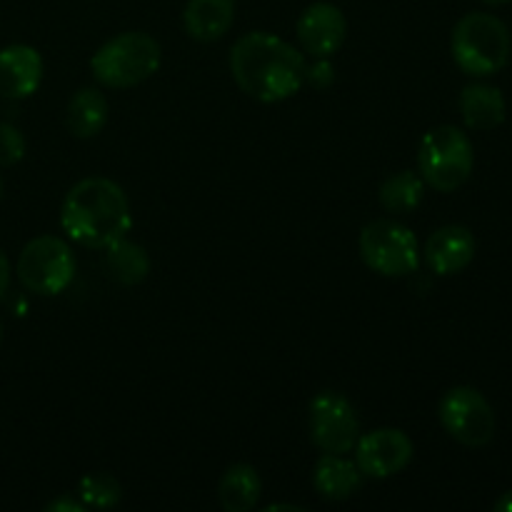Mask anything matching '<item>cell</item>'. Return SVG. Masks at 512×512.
Segmentation results:
<instances>
[{"label": "cell", "mask_w": 512, "mask_h": 512, "mask_svg": "<svg viewBox=\"0 0 512 512\" xmlns=\"http://www.w3.org/2000/svg\"><path fill=\"white\" fill-rule=\"evenodd\" d=\"M305 83L315 90H328L335 83V68L330 58H315L313 65L305 68Z\"/></svg>", "instance_id": "603a6c76"}, {"label": "cell", "mask_w": 512, "mask_h": 512, "mask_svg": "<svg viewBox=\"0 0 512 512\" xmlns=\"http://www.w3.org/2000/svg\"><path fill=\"white\" fill-rule=\"evenodd\" d=\"M18 280L35 295H60L75 278V255L58 235H38L20 250L15 265Z\"/></svg>", "instance_id": "52a82bcc"}, {"label": "cell", "mask_w": 512, "mask_h": 512, "mask_svg": "<svg viewBox=\"0 0 512 512\" xmlns=\"http://www.w3.org/2000/svg\"><path fill=\"white\" fill-rule=\"evenodd\" d=\"M163 63V50L153 35L143 30L113 35L90 58V70L100 85L113 90H128L153 78Z\"/></svg>", "instance_id": "3957f363"}, {"label": "cell", "mask_w": 512, "mask_h": 512, "mask_svg": "<svg viewBox=\"0 0 512 512\" xmlns=\"http://www.w3.org/2000/svg\"><path fill=\"white\" fill-rule=\"evenodd\" d=\"M360 258L383 278H405L420 268V243L398 220H373L360 230Z\"/></svg>", "instance_id": "8992f818"}, {"label": "cell", "mask_w": 512, "mask_h": 512, "mask_svg": "<svg viewBox=\"0 0 512 512\" xmlns=\"http://www.w3.org/2000/svg\"><path fill=\"white\" fill-rule=\"evenodd\" d=\"M235 0H188L183 10L185 33L198 43H215L235 23Z\"/></svg>", "instance_id": "9a60e30c"}, {"label": "cell", "mask_w": 512, "mask_h": 512, "mask_svg": "<svg viewBox=\"0 0 512 512\" xmlns=\"http://www.w3.org/2000/svg\"><path fill=\"white\" fill-rule=\"evenodd\" d=\"M103 263L110 278L120 285H140L150 273V255L143 245L128 240V235L115 240L103 250Z\"/></svg>", "instance_id": "d6986e66"}, {"label": "cell", "mask_w": 512, "mask_h": 512, "mask_svg": "<svg viewBox=\"0 0 512 512\" xmlns=\"http://www.w3.org/2000/svg\"><path fill=\"white\" fill-rule=\"evenodd\" d=\"M295 35H298L300 48L313 58H333L345 43L348 35V20H345L343 10L333 3L308 5L300 13L298 25H295Z\"/></svg>", "instance_id": "8fae6325"}, {"label": "cell", "mask_w": 512, "mask_h": 512, "mask_svg": "<svg viewBox=\"0 0 512 512\" xmlns=\"http://www.w3.org/2000/svg\"><path fill=\"white\" fill-rule=\"evenodd\" d=\"M25 158V135L10 123H0V165L20 163Z\"/></svg>", "instance_id": "7402d4cb"}, {"label": "cell", "mask_w": 512, "mask_h": 512, "mask_svg": "<svg viewBox=\"0 0 512 512\" xmlns=\"http://www.w3.org/2000/svg\"><path fill=\"white\" fill-rule=\"evenodd\" d=\"M475 165L473 140L455 125H438L423 135L418 148V173L438 193H455L468 183Z\"/></svg>", "instance_id": "5b68a950"}, {"label": "cell", "mask_w": 512, "mask_h": 512, "mask_svg": "<svg viewBox=\"0 0 512 512\" xmlns=\"http://www.w3.org/2000/svg\"><path fill=\"white\" fill-rule=\"evenodd\" d=\"M45 65L33 45L15 43L0 50V95L10 100H25L38 93Z\"/></svg>", "instance_id": "4fadbf2b"}, {"label": "cell", "mask_w": 512, "mask_h": 512, "mask_svg": "<svg viewBox=\"0 0 512 512\" xmlns=\"http://www.w3.org/2000/svg\"><path fill=\"white\" fill-rule=\"evenodd\" d=\"M305 55L288 40L253 30L230 48V75L248 98L258 103H283L305 85Z\"/></svg>", "instance_id": "6da1fadb"}, {"label": "cell", "mask_w": 512, "mask_h": 512, "mask_svg": "<svg viewBox=\"0 0 512 512\" xmlns=\"http://www.w3.org/2000/svg\"><path fill=\"white\" fill-rule=\"evenodd\" d=\"M355 463L365 478L385 480L403 473L413 463L415 445L408 433L398 428H378L360 435L355 443Z\"/></svg>", "instance_id": "30bf717a"}, {"label": "cell", "mask_w": 512, "mask_h": 512, "mask_svg": "<svg viewBox=\"0 0 512 512\" xmlns=\"http://www.w3.org/2000/svg\"><path fill=\"white\" fill-rule=\"evenodd\" d=\"M438 418L445 433L465 448H485L495 438V410L473 385H455L440 398Z\"/></svg>", "instance_id": "ba28073f"}, {"label": "cell", "mask_w": 512, "mask_h": 512, "mask_svg": "<svg viewBox=\"0 0 512 512\" xmlns=\"http://www.w3.org/2000/svg\"><path fill=\"white\" fill-rule=\"evenodd\" d=\"M10 273H13V270H10V260H8V255L3 253V248H0V298L8 293Z\"/></svg>", "instance_id": "d4e9b609"}, {"label": "cell", "mask_w": 512, "mask_h": 512, "mask_svg": "<svg viewBox=\"0 0 512 512\" xmlns=\"http://www.w3.org/2000/svg\"><path fill=\"white\" fill-rule=\"evenodd\" d=\"M475 250H478V243L465 225H443L435 233H430L420 255L435 275L448 278V275L463 273L473 263Z\"/></svg>", "instance_id": "7c38bea8"}, {"label": "cell", "mask_w": 512, "mask_h": 512, "mask_svg": "<svg viewBox=\"0 0 512 512\" xmlns=\"http://www.w3.org/2000/svg\"><path fill=\"white\" fill-rule=\"evenodd\" d=\"M308 430L318 450L348 455L360 438V420L353 403L343 393L323 390L310 400Z\"/></svg>", "instance_id": "9c48e42d"}, {"label": "cell", "mask_w": 512, "mask_h": 512, "mask_svg": "<svg viewBox=\"0 0 512 512\" xmlns=\"http://www.w3.org/2000/svg\"><path fill=\"white\" fill-rule=\"evenodd\" d=\"M78 498L83 500L85 508L108 510L115 508L123 498V488L118 480L108 473H88L78 485Z\"/></svg>", "instance_id": "44dd1931"}, {"label": "cell", "mask_w": 512, "mask_h": 512, "mask_svg": "<svg viewBox=\"0 0 512 512\" xmlns=\"http://www.w3.org/2000/svg\"><path fill=\"white\" fill-rule=\"evenodd\" d=\"M0 195H3V180H0Z\"/></svg>", "instance_id": "f546056e"}, {"label": "cell", "mask_w": 512, "mask_h": 512, "mask_svg": "<svg viewBox=\"0 0 512 512\" xmlns=\"http://www.w3.org/2000/svg\"><path fill=\"white\" fill-rule=\"evenodd\" d=\"M425 198V180L413 170H400L388 175L378 190V200L388 213L405 215L418 208Z\"/></svg>", "instance_id": "ffe728a7"}, {"label": "cell", "mask_w": 512, "mask_h": 512, "mask_svg": "<svg viewBox=\"0 0 512 512\" xmlns=\"http://www.w3.org/2000/svg\"><path fill=\"white\" fill-rule=\"evenodd\" d=\"M45 510H48V512H83L85 505H83V500H80V498L65 493V495H60V498L50 500V503L45 505Z\"/></svg>", "instance_id": "cb8c5ba5"}, {"label": "cell", "mask_w": 512, "mask_h": 512, "mask_svg": "<svg viewBox=\"0 0 512 512\" xmlns=\"http://www.w3.org/2000/svg\"><path fill=\"white\" fill-rule=\"evenodd\" d=\"M493 508H495V512H512V490L500 495V498L495 500Z\"/></svg>", "instance_id": "484cf974"}, {"label": "cell", "mask_w": 512, "mask_h": 512, "mask_svg": "<svg viewBox=\"0 0 512 512\" xmlns=\"http://www.w3.org/2000/svg\"><path fill=\"white\" fill-rule=\"evenodd\" d=\"M60 225L73 243L105 250L133 228L125 190L105 175H90L68 190L60 208Z\"/></svg>", "instance_id": "7a4b0ae2"}, {"label": "cell", "mask_w": 512, "mask_h": 512, "mask_svg": "<svg viewBox=\"0 0 512 512\" xmlns=\"http://www.w3.org/2000/svg\"><path fill=\"white\" fill-rule=\"evenodd\" d=\"M278 510L298 512V510H303V508H300V505H293V503H275V505H268V508H265V512H278Z\"/></svg>", "instance_id": "4316f807"}, {"label": "cell", "mask_w": 512, "mask_h": 512, "mask_svg": "<svg viewBox=\"0 0 512 512\" xmlns=\"http://www.w3.org/2000/svg\"><path fill=\"white\" fill-rule=\"evenodd\" d=\"M0 345H3V323H0Z\"/></svg>", "instance_id": "f1b7e54d"}, {"label": "cell", "mask_w": 512, "mask_h": 512, "mask_svg": "<svg viewBox=\"0 0 512 512\" xmlns=\"http://www.w3.org/2000/svg\"><path fill=\"white\" fill-rule=\"evenodd\" d=\"M110 105L108 98L100 93L98 88H80L73 98L68 100L65 108V125H68L70 135L80 140H90L95 135L103 133L105 123H108Z\"/></svg>", "instance_id": "e0dca14e"}, {"label": "cell", "mask_w": 512, "mask_h": 512, "mask_svg": "<svg viewBox=\"0 0 512 512\" xmlns=\"http://www.w3.org/2000/svg\"><path fill=\"white\" fill-rule=\"evenodd\" d=\"M510 30L490 13H468L455 23L450 53L455 65L473 78H490L510 60Z\"/></svg>", "instance_id": "277c9868"}, {"label": "cell", "mask_w": 512, "mask_h": 512, "mask_svg": "<svg viewBox=\"0 0 512 512\" xmlns=\"http://www.w3.org/2000/svg\"><path fill=\"white\" fill-rule=\"evenodd\" d=\"M460 115L470 130H495L505 120V98L488 83L465 85L460 93Z\"/></svg>", "instance_id": "2e32d148"}, {"label": "cell", "mask_w": 512, "mask_h": 512, "mask_svg": "<svg viewBox=\"0 0 512 512\" xmlns=\"http://www.w3.org/2000/svg\"><path fill=\"white\" fill-rule=\"evenodd\" d=\"M483 3H488V5H505V3H510V0H483Z\"/></svg>", "instance_id": "83f0119b"}, {"label": "cell", "mask_w": 512, "mask_h": 512, "mask_svg": "<svg viewBox=\"0 0 512 512\" xmlns=\"http://www.w3.org/2000/svg\"><path fill=\"white\" fill-rule=\"evenodd\" d=\"M365 475L360 473L358 463L348 460L345 455L323 453V458L315 463L313 485L320 498L330 503H343L350 500L360 488H363Z\"/></svg>", "instance_id": "5bb4252c"}, {"label": "cell", "mask_w": 512, "mask_h": 512, "mask_svg": "<svg viewBox=\"0 0 512 512\" xmlns=\"http://www.w3.org/2000/svg\"><path fill=\"white\" fill-rule=\"evenodd\" d=\"M263 480L248 463L230 465L218 480V503L225 512H248L260 503Z\"/></svg>", "instance_id": "ac0fdd59"}]
</instances>
